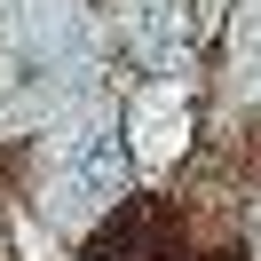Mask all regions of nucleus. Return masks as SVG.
Returning a JSON list of instances; mask_svg holds the SVG:
<instances>
[{"instance_id":"f257e3e1","label":"nucleus","mask_w":261,"mask_h":261,"mask_svg":"<svg viewBox=\"0 0 261 261\" xmlns=\"http://www.w3.org/2000/svg\"><path fill=\"white\" fill-rule=\"evenodd\" d=\"M119 182H127V143H119L111 127H87L80 143L56 159V190H64V214H71V222L95 214V206H111Z\"/></svg>"}]
</instances>
